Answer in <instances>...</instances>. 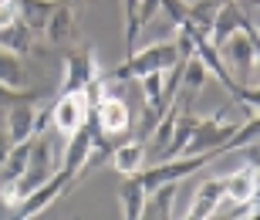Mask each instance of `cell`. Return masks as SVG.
Instances as JSON below:
<instances>
[{
	"label": "cell",
	"mask_w": 260,
	"mask_h": 220,
	"mask_svg": "<svg viewBox=\"0 0 260 220\" xmlns=\"http://www.w3.org/2000/svg\"><path fill=\"white\" fill-rule=\"evenodd\" d=\"M88 108H91V88H85V92H61L58 102L51 105V122L58 125L61 132H75V129H81L88 119Z\"/></svg>",
	"instance_id": "6"
},
{
	"label": "cell",
	"mask_w": 260,
	"mask_h": 220,
	"mask_svg": "<svg viewBox=\"0 0 260 220\" xmlns=\"http://www.w3.org/2000/svg\"><path fill=\"white\" fill-rule=\"evenodd\" d=\"M91 115H95V125H98V135L105 139H115L122 143V135L132 129V112H128L125 98L108 92L105 85H91Z\"/></svg>",
	"instance_id": "1"
},
{
	"label": "cell",
	"mask_w": 260,
	"mask_h": 220,
	"mask_svg": "<svg viewBox=\"0 0 260 220\" xmlns=\"http://www.w3.org/2000/svg\"><path fill=\"white\" fill-rule=\"evenodd\" d=\"M61 0H17V14L30 31H44L48 17L58 10Z\"/></svg>",
	"instance_id": "14"
},
{
	"label": "cell",
	"mask_w": 260,
	"mask_h": 220,
	"mask_svg": "<svg viewBox=\"0 0 260 220\" xmlns=\"http://www.w3.org/2000/svg\"><path fill=\"white\" fill-rule=\"evenodd\" d=\"M112 163H115L118 173L132 176V173H139L142 163H145V146L142 143H118L115 153H112Z\"/></svg>",
	"instance_id": "18"
},
{
	"label": "cell",
	"mask_w": 260,
	"mask_h": 220,
	"mask_svg": "<svg viewBox=\"0 0 260 220\" xmlns=\"http://www.w3.org/2000/svg\"><path fill=\"white\" fill-rule=\"evenodd\" d=\"M10 149H14V139H10V132H0V166H4V159L10 156Z\"/></svg>",
	"instance_id": "25"
},
{
	"label": "cell",
	"mask_w": 260,
	"mask_h": 220,
	"mask_svg": "<svg viewBox=\"0 0 260 220\" xmlns=\"http://www.w3.org/2000/svg\"><path fill=\"white\" fill-rule=\"evenodd\" d=\"M48 176H54L51 139L38 135V139L30 143V159H27V166H24V173H20L17 180H14V186H7V203H20L24 197H30V193L38 190L41 183L48 180Z\"/></svg>",
	"instance_id": "2"
},
{
	"label": "cell",
	"mask_w": 260,
	"mask_h": 220,
	"mask_svg": "<svg viewBox=\"0 0 260 220\" xmlns=\"http://www.w3.org/2000/svg\"><path fill=\"white\" fill-rule=\"evenodd\" d=\"M203 81H206V65H203L196 54H189L183 61V81H179V88H186V92H200L203 88Z\"/></svg>",
	"instance_id": "21"
},
{
	"label": "cell",
	"mask_w": 260,
	"mask_h": 220,
	"mask_svg": "<svg viewBox=\"0 0 260 220\" xmlns=\"http://www.w3.org/2000/svg\"><path fill=\"white\" fill-rule=\"evenodd\" d=\"M240 125L223 122L220 115H210V119H200V125L193 129L189 143H186L183 156H200V153H220L223 156V143L237 132Z\"/></svg>",
	"instance_id": "4"
},
{
	"label": "cell",
	"mask_w": 260,
	"mask_h": 220,
	"mask_svg": "<svg viewBox=\"0 0 260 220\" xmlns=\"http://www.w3.org/2000/svg\"><path fill=\"white\" fill-rule=\"evenodd\" d=\"M30 143H34V139L14 143L10 156L4 159V166H0V190H7V186H14V180H17L20 173H24V166H27V159H30Z\"/></svg>",
	"instance_id": "16"
},
{
	"label": "cell",
	"mask_w": 260,
	"mask_h": 220,
	"mask_svg": "<svg viewBox=\"0 0 260 220\" xmlns=\"http://www.w3.org/2000/svg\"><path fill=\"white\" fill-rule=\"evenodd\" d=\"M0 85H10V88H24L27 85V68H24L20 54L4 51V48H0Z\"/></svg>",
	"instance_id": "20"
},
{
	"label": "cell",
	"mask_w": 260,
	"mask_h": 220,
	"mask_svg": "<svg viewBox=\"0 0 260 220\" xmlns=\"http://www.w3.org/2000/svg\"><path fill=\"white\" fill-rule=\"evenodd\" d=\"M176 61H183L176 41H159L145 51H132L125 65L108 75V81H125V78H139V75H149V71H169Z\"/></svg>",
	"instance_id": "3"
},
{
	"label": "cell",
	"mask_w": 260,
	"mask_h": 220,
	"mask_svg": "<svg viewBox=\"0 0 260 220\" xmlns=\"http://www.w3.org/2000/svg\"><path fill=\"white\" fill-rule=\"evenodd\" d=\"M20 102H38V92H24V88L0 85V112H4V108L20 105Z\"/></svg>",
	"instance_id": "22"
},
{
	"label": "cell",
	"mask_w": 260,
	"mask_h": 220,
	"mask_svg": "<svg viewBox=\"0 0 260 220\" xmlns=\"http://www.w3.org/2000/svg\"><path fill=\"white\" fill-rule=\"evenodd\" d=\"M44 34H48L51 44H68V41L75 38V10H71V4H68V0H61L58 10L48 17Z\"/></svg>",
	"instance_id": "11"
},
{
	"label": "cell",
	"mask_w": 260,
	"mask_h": 220,
	"mask_svg": "<svg viewBox=\"0 0 260 220\" xmlns=\"http://www.w3.org/2000/svg\"><path fill=\"white\" fill-rule=\"evenodd\" d=\"M152 193V200L145 197V203H142V213L145 217H173V200H176V180H166V183H159L155 190H149Z\"/></svg>",
	"instance_id": "17"
},
{
	"label": "cell",
	"mask_w": 260,
	"mask_h": 220,
	"mask_svg": "<svg viewBox=\"0 0 260 220\" xmlns=\"http://www.w3.org/2000/svg\"><path fill=\"white\" fill-rule=\"evenodd\" d=\"M34 102H20V105L10 108L7 119V132L14 143H24V139H34L38 135V108H30Z\"/></svg>",
	"instance_id": "10"
},
{
	"label": "cell",
	"mask_w": 260,
	"mask_h": 220,
	"mask_svg": "<svg viewBox=\"0 0 260 220\" xmlns=\"http://www.w3.org/2000/svg\"><path fill=\"white\" fill-rule=\"evenodd\" d=\"M159 7H166V14L173 17L176 28H186V24H189V7H186L183 0H162Z\"/></svg>",
	"instance_id": "23"
},
{
	"label": "cell",
	"mask_w": 260,
	"mask_h": 220,
	"mask_svg": "<svg viewBox=\"0 0 260 220\" xmlns=\"http://www.w3.org/2000/svg\"><path fill=\"white\" fill-rule=\"evenodd\" d=\"M64 61H68V75H64V88H61V92H85V88H91L98 81L95 48L71 51Z\"/></svg>",
	"instance_id": "8"
},
{
	"label": "cell",
	"mask_w": 260,
	"mask_h": 220,
	"mask_svg": "<svg viewBox=\"0 0 260 220\" xmlns=\"http://www.w3.org/2000/svg\"><path fill=\"white\" fill-rule=\"evenodd\" d=\"M145 197H149V190L142 186V180H139V173H132V176H125V183H122V210H125V217H142V203Z\"/></svg>",
	"instance_id": "19"
},
{
	"label": "cell",
	"mask_w": 260,
	"mask_h": 220,
	"mask_svg": "<svg viewBox=\"0 0 260 220\" xmlns=\"http://www.w3.org/2000/svg\"><path fill=\"white\" fill-rule=\"evenodd\" d=\"M30 44H34V31L24 24V20H10L7 28H0V48L14 51V54H27Z\"/></svg>",
	"instance_id": "15"
},
{
	"label": "cell",
	"mask_w": 260,
	"mask_h": 220,
	"mask_svg": "<svg viewBox=\"0 0 260 220\" xmlns=\"http://www.w3.org/2000/svg\"><path fill=\"white\" fill-rule=\"evenodd\" d=\"M226 197L237 203H247L250 197H257V163L243 166L233 176H226Z\"/></svg>",
	"instance_id": "13"
},
{
	"label": "cell",
	"mask_w": 260,
	"mask_h": 220,
	"mask_svg": "<svg viewBox=\"0 0 260 220\" xmlns=\"http://www.w3.org/2000/svg\"><path fill=\"white\" fill-rule=\"evenodd\" d=\"M226 197V176H213V180H206L196 190V200L189 203V217L203 220V217H210L216 207H220V200Z\"/></svg>",
	"instance_id": "9"
},
{
	"label": "cell",
	"mask_w": 260,
	"mask_h": 220,
	"mask_svg": "<svg viewBox=\"0 0 260 220\" xmlns=\"http://www.w3.org/2000/svg\"><path fill=\"white\" fill-rule=\"evenodd\" d=\"M159 4H162V0H142V4H139V24H142V28L152 20V14L159 10Z\"/></svg>",
	"instance_id": "24"
},
{
	"label": "cell",
	"mask_w": 260,
	"mask_h": 220,
	"mask_svg": "<svg viewBox=\"0 0 260 220\" xmlns=\"http://www.w3.org/2000/svg\"><path fill=\"white\" fill-rule=\"evenodd\" d=\"M226 51V58H230V65H237V68H247V65H257V41L253 38H247L243 31H237V34H230L226 38V44L220 48V54Z\"/></svg>",
	"instance_id": "12"
},
{
	"label": "cell",
	"mask_w": 260,
	"mask_h": 220,
	"mask_svg": "<svg viewBox=\"0 0 260 220\" xmlns=\"http://www.w3.org/2000/svg\"><path fill=\"white\" fill-rule=\"evenodd\" d=\"M71 186H75V173L61 170V173H54V176H48V180L41 183V186L30 193V197H24V200L17 203V217H38V213L44 210V207H48L54 197L68 193Z\"/></svg>",
	"instance_id": "7"
},
{
	"label": "cell",
	"mask_w": 260,
	"mask_h": 220,
	"mask_svg": "<svg viewBox=\"0 0 260 220\" xmlns=\"http://www.w3.org/2000/svg\"><path fill=\"white\" fill-rule=\"evenodd\" d=\"M68 4H75V0H68Z\"/></svg>",
	"instance_id": "26"
},
{
	"label": "cell",
	"mask_w": 260,
	"mask_h": 220,
	"mask_svg": "<svg viewBox=\"0 0 260 220\" xmlns=\"http://www.w3.org/2000/svg\"><path fill=\"white\" fill-rule=\"evenodd\" d=\"M237 31H243L247 38L257 41V24H253V20L240 10V4H237V0H223L220 10H216V20H213V31H210V38H206V41L220 51L223 44H226V38L237 34Z\"/></svg>",
	"instance_id": "5"
}]
</instances>
